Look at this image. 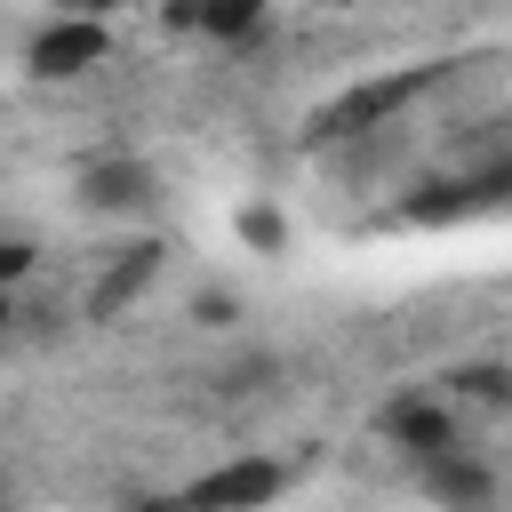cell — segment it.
Returning <instances> with one entry per match:
<instances>
[{
  "label": "cell",
  "instance_id": "obj_1",
  "mask_svg": "<svg viewBox=\"0 0 512 512\" xmlns=\"http://www.w3.org/2000/svg\"><path fill=\"white\" fill-rule=\"evenodd\" d=\"M432 88V72H392V80H360V88H344L336 104H320L312 120H304V136L312 144H352V136H368V128H384L408 96H424Z\"/></svg>",
  "mask_w": 512,
  "mask_h": 512
},
{
  "label": "cell",
  "instance_id": "obj_2",
  "mask_svg": "<svg viewBox=\"0 0 512 512\" xmlns=\"http://www.w3.org/2000/svg\"><path fill=\"white\" fill-rule=\"evenodd\" d=\"M376 440H384V448H400L408 464H440V456H456V448H464L456 408H448L440 392H392V400L376 408Z\"/></svg>",
  "mask_w": 512,
  "mask_h": 512
},
{
  "label": "cell",
  "instance_id": "obj_3",
  "mask_svg": "<svg viewBox=\"0 0 512 512\" xmlns=\"http://www.w3.org/2000/svg\"><path fill=\"white\" fill-rule=\"evenodd\" d=\"M288 488V472L272 456H232V464H208L200 480H184V512H264L272 496Z\"/></svg>",
  "mask_w": 512,
  "mask_h": 512
},
{
  "label": "cell",
  "instance_id": "obj_4",
  "mask_svg": "<svg viewBox=\"0 0 512 512\" xmlns=\"http://www.w3.org/2000/svg\"><path fill=\"white\" fill-rule=\"evenodd\" d=\"M104 56H112V32H104L96 16H56V24H40L32 48H24V64H32L40 80H80V72H96Z\"/></svg>",
  "mask_w": 512,
  "mask_h": 512
},
{
  "label": "cell",
  "instance_id": "obj_5",
  "mask_svg": "<svg viewBox=\"0 0 512 512\" xmlns=\"http://www.w3.org/2000/svg\"><path fill=\"white\" fill-rule=\"evenodd\" d=\"M152 200H160V176L144 160H128V152L80 168V208H96V216H144Z\"/></svg>",
  "mask_w": 512,
  "mask_h": 512
},
{
  "label": "cell",
  "instance_id": "obj_6",
  "mask_svg": "<svg viewBox=\"0 0 512 512\" xmlns=\"http://www.w3.org/2000/svg\"><path fill=\"white\" fill-rule=\"evenodd\" d=\"M424 496H432L440 512H488V504H496V472H488L472 448H456V456L424 464Z\"/></svg>",
  "mask_w": 512,
  "mask_h": 512
},
{
  "label": "cell",
  "instance_id": "obj_7",
  "mask_svg": "<svg viewBox=\"0 0 512 512\" xmlns=\"http://www.w3.org/2000/svg\"><path fill=\"white\" fill-rule=\"evenodd\" d=\"M152 272H160V240H136L128 256H112V264H104V280L88 288V320H120V312L152 288Z\"/></svg>",
  "mask_w": 512,
  "mask_h": 512
},
{
  "label": "cell",
  "instance_id": "obj_8",
  "mask_svg": "<svg viewBox=\"0 0 512 512\" xmlns=\"http://www.w3.org/2000/svg\"><path fill=\"white\" fill-rule=\"evenodd\" d=\"M176 32H208V40H264V0H208V8H176Z\"/></svg>",
  "mask_w": 512,
  "mask_h": 512
},
{
  "label": "cell",
  "instance_id": "obj_9",
  "mask_svg": "<svg viewBox=\"0 0 512 512\" xmlns=\"http://www.w3.org/2000/svg\"><path fill=\"white\" fill-rule=\"evenodd\" d=\"M448 392V408H512V368L504 360H456L448 376H440Z\"/></svg>",
  "mask_w": 512,
  "mask_h": 512
},
{
  "label": "cell",
  "instance_id": "obj_10",
  "mask_svg": "<svg viewBox=\"0 0 512 512\" xmlns=\"http://www.w3.org/2000/svg\"><path fill=\"white\" fill-rule=\"evenodd\" d=\"M240 240H248L256 256H280V248H288V224H280V208H272V200H248V208H240Z\"/></svg>",
  "mask_w": 512,
  "mask_h": 512
},
{
  "label": "cell",
  "instance_id": "obj_11",
  "mask_svg": "<svg viewBox=\"0 0 512 512\" xmlns=\"http://www.w3.org/2000/svg\"><path fill=\"white\" fill-rule=\"evenodd\" d=\"M192 320H200V328H232V320H240V296H232V288H200V296H192Z\"/></svg>",
  "mask_w": 512,
  "mask_h": 512
},
{
  "label": "cell",
  "instance_id": "obj_12",
  "mask_svg": "<svg viewBox=\"0 0 512 512\" xmlns=\"http://www.w3.org/2000/svg\"><path fill=\"white\" fill-rule=\"evenodd\" d=\"M32 264H40V248H32V240H16V232H0V288H8V296H16V280H24Z\"/></svg>",
  "mask_w": 512,
  "mask_h": 512
},
{
  "label": "cell",
  "instance_id": "obj_13",
  "mask_svg": "<svg viewBox=\"0 0 512 512\" xmlns=\"http://www.w3.org/2000/svg\"><path fill=\"white\" fill-rule=\"evenodd\" d=\"M128 512H184V496H136Z\"/></svg>",
  "mask_w": 512,
  "mask_h": 512
},
{
  "label": "cell",
  "instance_id": "obj_14",
  "mask_svg": "<svg viewBox=\"0 0 512 512\" xmlns=\"http://www.w3.org/2000/svg\"><path fill=\"white\" fill-rule=\"evenodd\" d=\"M0 336H16V296L0 288Z\"/></svg>",
  "mask_w": 512,
  "mask_h": 512
},
{
  "label": "cell",
  "instance_id": "obj_15",
  "mask_svg": "<svg viewBox=\"0 0 512 512\" xmlns=\"http://www.w3.org/2000/svg\"><path fill=\"white\" fill-rule=\"evenodd\" d=\"M0 512H8V480H0Z\"/></svg>",
  "mask_w": 512,
  "mask_h": 512
}]
</instances>
